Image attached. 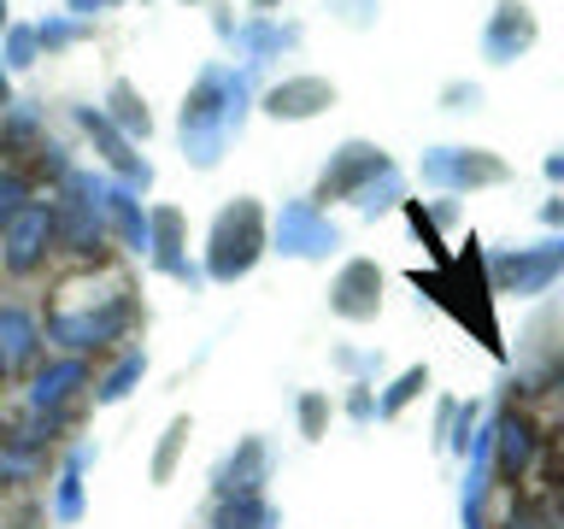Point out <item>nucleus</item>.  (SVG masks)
Instances as JSON below:
<instances>
[{
	"mask_svg": "<svg viewBox=\"0 0 564 529\" xmlns=\"http://www.w3.org/2000/svg\"><path fill=\"white\" fill-rule=\"evenodd\" d=\"M264 253V218L253 201H236L229 212H218V224H212V253H206V271L212 282H236L259 264Z\"/></svg>",
	"mask_w": 564,
	"mask_h": 529,
	"instance_id": "obj_1",
	"label": "nucleus"
},
{
	"mask_svg": "<svg viewBox=\"0 0 564 529\" xmlns=\"http://www.w3.org/2000/svg\"><path fill=\"white\" fill-rule=\"evenodd\" d=\"M47 241H53V212L47 206H24L7 229H0V271H7V277L42 271Z\"/></svg>",
	"mask_w": 564,
	"mask_h": 529,
	"instance_id": "obj_2",
	"label": "nucleus"
},
{
	"mask_svg": "<svg viewBox=\"0 0 564 529\" xmlns=\"http://www.w3.org/2000/svg\"><path fill=\"white\" fill-rule=\"evenodd\" d=\"M42 365V324L24 306H0V382H18Z\"/></svg>",
	"mask_w": 564,
	"mask_h": 529,
	"instance_id": "obj_3",
	"label": "nucleus"
},
{
	"mask_svg": "<svg viewBox=\"0 0 564 529\" xmlns=\"http://www.w3.org/2000/svg\"><path fill=\"white\" fill-rule=\"evenodd\" d=\"M377 306H382V271L365 259H352L329 289V312L347 317V324H365V317H377Z\"/></svg>",
	"mask_w": 564,
	"mask_h": 529,
	"instance_id": "obj_4",
	"label": "nucleus"
},
{
	"mask_svg": "<svg viewBox=\"0 0 564 529\" xmlns=\"http://www.w3.org/2000/svg\"><path fill=\"white\" fill-rule=\"evenodd\" d=\"M264 476H271V453H264V441L241 435L236 453H224V465L212 471V488H218V500H224V494H259Z\"/></svg>",
	"mask_w": 564,
	"mask_h": 529,
	"instance_id": "obj_5",
	"label": "nucleus"
},
{
	"mask_svg": "<svg viewBox=\"0 0 564 529\" xmlns=\"http://www.w3.org/2000/svg\"><path fill=\"white\" fill-rule=\"evenodd\" d=\"M77 388H88V359L65 353V359H53L30 377V412H65Z\"/></svg>",
	"mask_w": 564,
	"mask_h": 529,
	"instance_id": "obj_6",
	"label": "nucleus"
},
{
	"mask_svg": "<svg viewBox=\"0 0 564 529\" xmlns=\"http://www.w3.org/2000/svg\"><path fill=\"white\" fill-rule=\"evenodd\" d=\"M488 447H494V471H500L506 483H518V476L535 465V447H541V441H535V423H529L523 412H506L500 423H494V441H488Z\"/></svg>",
	"mask_w": 564,
	"mask_h": 529,
	"instance_id": "obj_7",
	"label": "nucleus"
},
{
	"mask_svg": "<svg viewBox=\"0 0 564 529\" xmlns=\"http://www.w3.org/2000/svg\"><path fill=\"white\" fill-rule=\"evenodd\" d=\"M212 529H276V506L264 494H224L212 511Z\"/></svg>",
	"mask_w": 564,
	"mask_h": 529,
	"instance_id": "obj_8",
	"label": "nucleus"
},
{
	"mask_svg": "<svg viewBox=\"0 0 564 529\" xmlns=\"http://www.w3.org/2000/svg\"><path fill=\"white\" fill-rule=\"evenodd\" d=\"M329 100H335V88H324V83H282V88H271V118H312Z\"/></svg>",
	"mask_w": 564,
	"mask_h": 529,
	"instance_id": "obj_9",
	"label": "nucleus"
},
{
	"mask_svg": "<svg viewBox=\"0 0 564 529\" xmlns=\"http://www.w3.org/2000/svg\"><path fill=\"white\" fill-rule=\"evenodd\" d=\"M83 465H88V447L70 453L65 471H59V483H53V518H59V523L83 518Z\"/></svg>",
	"mask_w": 564,
	"mask_h": 529,
	"instance_id": "obj_10",
	"label": "nucleus"
},
{
	"mask_svg": "<svg viewBox=\"0 0 564 529\" xmlns=\"http://www.w3.org/2000/svg\"><path fill=\"white\" fill-rule=\"evenodd\" d=\"M141 370H148V353H141V347H123V359L95 382V400H100V406H118V400L141 382Z\"/></svg>",
	"mask_w": 564,
	"mask_h": 529,
	"instance_id": "obj_11",
	"label": "nucleus"
},
{
	"mask_svg": "<svg viewBox=\"0 0 564 529\" xmlns=\"http://www.w3.org/2000/svg\"><path fill=\"white\" fill-rule=\"evenodd\" d=\"M324 247H335V236H324L306 212H289V218H282V253H324Z\"/></svg>",
	"mask_w": 564,
	"mask_h": 529,
	"instance_id": "obj_12",
	"label": "nucleus"
},
{
	"mask_svg": "<svg viewBox=\"0 0 564 529\" xmlns=\"http://www.w3.org/2000/svg\"><path fill=\"white\" fill-rule=\"evenodd\" d=\"M423 388H430V370L412 365V370H405V377H394V388H388V395L377 400V418H394V412H405V406H412V400L423 395Z\"/></svg>",
	"mask_w": 564,
	"mask_h": 529,
	"instance_id": "obj_13",
	"label": "nucleus"
},
{
	"mask_svg": "<svg viewBox=\"0 0 564 529\" xmlns=\"http://www.w3.org/2000/svg\"><path fill=\"white\" fill-rule=\"evenodd\" d=\"M183 441H188V418H171L165 441H159V453H153V483H171L176 458H183Z\"/></svg>",
	"mask_w": 564,
	"mask_h": 529,
	"instance_id": "obj_14",
	"label": "nucleus"
},
{
	"mask_svg": "<svg viewBox=\"0 0 564 529\" xmlns=\"http://www.w3.org/2000/svg\"><path fill=\"white\" fill-rule=\"evenodd\" d=\"M112 106H118V118H123V130H135V136H148L153 130V123H148V106H141L135 100V88H112Z\"/></svg>",
	"mask_w": 564,
	"mask_h": 529,
	"instance_id": "obj_15",
	"label": "nucleus"
},
{
	"mask_svg": "<svg viewBox=\"0 0 564 529\" xmlns=\"http://www.w3.org/2000/svg\"><path fill=\"white\" fill-rule=\"evenodd\" d=\"M324 423H329V400L324 395H300V430H306V441L324 435Z\"/></svg>",
	"mask_w": 564,
	"mask_h": 529,
	"instance_id": "obj_16",
	"label": "nucleus"
},
{
	"mask_svg": "<svg viewBox=\"0 0 564 529\" xmlns=\"http://www.w3.org/2000/svg\"><path fill=\"white\" fill-rule=\"evenodd\" d=\"M24 206H30L24 201V183H18V176H0V229H7Z\"/></svg>",
	"mask_w": 564,
	"mask_h": 529,
	"instance_id": "obj_17",
	"label": "nucleus"
},
{
	"mask_svg": "<svg viewBox=\"0 0 564 529\" xmlns=\"http://www.w3.org/2000/svg\"><path fill=\"white\" fill-rule=\"evenodd\" d=\"M347 418L352 423H370V418H377V400H370L365 388H352V395H347Z\"/></svg>",
	"mask_w": 564,
	"mask_h": 529,
	"instance_id": "obj_18",
	"label": "nucleus"
},
{
	"mask_svg": "<svg viewBox=\"0 0 564 529\" xmlns=\"http://www.w3.org/2000/svg\"><path fill=\"white\" fill-rule=\"evenodd\" d=\"M0 30H7V0H0Z\"/></svg>",
	"mask_w": 564,
	"mask_h": 529,
	"instance_id": "obj_19",
	"label": "nucleus"
},
{
	"mask_svg": "<svg viewBox=\"0 0 564 529\" xmlns=\"http://www.w3.org/2000/svg\"><path fill=\"white\" fill-rule=\"evenodd\" d=\"M0 106H7V77H0Z\"/></svg>",
	"mask_w": 564,
	"mask_h": 529,
	"instance_id": "obj_20",
	"label": "nucleus"
},
{
	"mask_svg": "<svg viewBox=\"0 0 564 529\" xmlns=\"http://www.w3.org/2000/svg\"><path fill=\"white\" fill-rule=\"evenodd\" d=\"M558 395H564V377H558Z\"/></svg>",
	"mask_w": 564,
	"mask_h": 529,
	"instance_id": "obj_21",
	"label": "nucleus"
}]
</instances>
